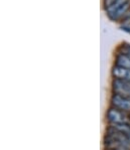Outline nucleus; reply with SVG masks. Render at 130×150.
Returning a JSON list of instances; mask_svg holds the SVG:
<instances>
[{
  "mask_svg": "<svg viewBox=\"0 0 130 150\" xmlns=\"http://www.w3.org/2000/svg\"><path fill=\"white\" fill-rule=\"evenodd\" d=\"M113 89L115 93L127 98H130V82L124 80H116L113 83Z\"/></svg>",
  "mask_w": 130,
  "mask_h": 150,
  "instance_id": "nucleus-1",
  "label": "nucleus"
},
{
  "mask_svg": "<svg viewBox=\"0 0 130 150\" xmlns=\"http://www.w3.org/2000/svg\"><path fill=\"white\" fill-rule=\"evenodd\" d=\"M107 118L111 123L114 125V124H123L126 123L127 119L126 116L123 114L122 111L118 110L117 108H112L108 111L107 113Z\"/></svg>",
  "mask_w": 130,
  "mask_h": 150,
  "instance_id": "nucleus-2",
  "label": "nucleus"
},
{
  "mask_svg": "<svg viewBox=\"0 0 130 150\" xmlns=\"http://www.w3.org/2000/svg\"><path fill=\"white\" fill-rule=\"evenodd\" d=\"M112 104L115 108L122 111H130V98L115 94L112 97Z\"/></svg>",
  "mask_w": 130,
  "mask_h": 150,
  "instance_id": "nucleus-3",
  "label": "nucleus"
},
{
  "mask_svg": "<svg viewBox=\"0 0 130 150\" xmlns=\"http://www.w3.org/2000/svg\"><path fill=\"white\" fill-rule=\"evenodd\" d=\"M112 74L116 80H124L130 82V70H128V69H125L120 66H116L113 68Z\"/></svg>",
  "mask_w": 130,
  "mask_h": 150,
  "instance_id": "nucleus-4",
  "label": "nucleus"
},
{
  "mask_svg": "<svg viewBox=\"0 0 130 150\" xmlns=\"http://www.w3.org/2000/svg\"><path fill=\"white\" fill-rule=\"evenodd\" d=\"M129 9V2H127V3L123 4V5L120 6L119 8H117L116 10H114L113 12L109 13V17L112 18V19H118V18H120L121 16H123L125 14V13L127 12V10Z\"/></svg>",
  "mask_w": 130,
  "mask_h": 150,
  "instance_id": "nucleus-5",
  "label": "nucleus"
},
{
  "mask_svg": "<svg viewBox=\"0 0 130 150\" xmlns=\"http://www.w3.org/2000/svg\"><path fill=\"white\" fill-rule=\"evenodd\" d=\"M116 64L117 66L123 67L125 69L130 70V57L126 54H119L116 59Z\"/></svg>",
  "mask_w": 130,
  "mask_h": 150,
  "instance_id": "nucleus-6",
  "label": "nucleus"
},
{
  "mask_svg": "<svg viewBox=\"0 0 130 150\" xmlns=\"http://www.w3.org/2000/svg\"><path fill=\"white\" fill-rule=\"evenodd\" d=\"M112 129H114L115 131L119 133H122V134L128 136L130 135V126L127 125L126 123H123V124H114L112 127Z\"/></svg>",
  "mask_w": 130,
  "mask_h": 150,
  "instance_id": "nucleus-7",
  "label": "nucleus"
},
{
  "mask_svg": "<svg viewBox=\"0 0 130 150\" xmlns=\"http://www.w3.org/2000/svg\"><path fill=\"white\" fill-rule=\"evenodd\" d=\"M127 2H129V0H115L114 2H112L110 5H108L107 7H106V11H107V13L109 14V13L113 12L114 10L119 8L123 4L127 3Z\"/></svg>",
  "mask_w": 130,
  "mask_h": 150,
  "instance_id": "nucleus-8",
  "label": "nucleus"
},
{
  "mask_svg": "<svg viewBox=\"0 0 130 150\" xmlns=\"http://www.w3.org/2000/svg\"><path fill=\"white\" fill-rule=\"evenodd\" d=\"M127 137H128V140H129V142H130V135H128Z\"/></svg>",
  "mask_w": 130,
  "mask_h": 150,
  "instance_id": "nucleus-9",
  "label": "nucleus"
}]
</instances>
